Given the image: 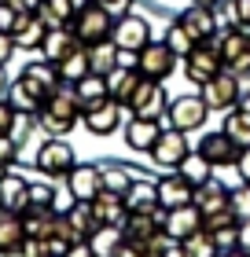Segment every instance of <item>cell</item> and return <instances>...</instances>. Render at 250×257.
<instances>
[{"label":"cell","instance_id":"cell-1","mask_svg":"<svg viewBox=\"0 0 250 257\" xmlns=\"http://www.w3.org/2000/svg\"><path fill=\"white\" fill-rule=\"evenodd\" d=\"M37 121H41L44 133H52V136H63V133H70V128L81 121V103H77L74 85H70V81H63V85H59L52 96L44 99Z\"/></svg>","mask_w":250,"mask_h":257},{"label":"cell","instance_id":"cell-2","mask_svg":"<svg viewBox=\"0 0 250 257\" xmlns=\"http://www.w3.org/2000/svg\"><path fill=\"white\" fill-rule=\"evenodd\" d=\"M114 15L107 8H100L96 0H89V4H81V11L74 15V22H70V30L77 33V41L85 44H100V41H111V33H114Z\"/></svg>","mask_w":250,"mask_h":257},{"label":"cell","instance_id":"cell-3","mask_svg":"<svg viewBox=\"0 0 250 257\" xmlns=\"http://www.w3.org/2000/svg\"><path fill=\"white\" fill-rule=\"evenodd\" d=\"M224 70V59H221V48H217V37L210 41H199L192 52L184 55V77L195 81V85L202 88L206 81H213Z\"/></svg>","mask_w":250,"mask_h":257},{"label":"cell","instance_id":"cell-4","mask_svg":"<svg viewBox=\"0 0 250 257\" xmlns=\"http://www.w3.org/2000/svg\"><path fill=\"white\" fill-rule=\"evenodd\" d=\"M217 48H221V59H224V70L246 77L250 74V30H239V26H228L217 33Z\"/></svg>","mask_w":250,"mask_h":257},{"label":"cell","instance_id":"cell-5","mask_svg":"<svg viewBox=\"0 0 250 257\" xmlns=\"http://www.w3.org/2000/svg\"><path fill=\"white\" fill-rule=\"evenodd\" d=\"M33 166H37L44 177L59 180V177H66V173L77 166V155H74V147H70L66 140L52 136V140H44V144L37 147V158H33Z\"/></svg>","mask_w":250,"mask_h":257},{"label":"cell","instance_id":"cell-6","mask_svg":"<svg viewBox=\"0 0 250 257\" xmlns=\"http://www.w3.org/2000/svg\"><path fill=\"white\" fill-rule=\"evenodd\" d=\"M165 107H170V96H165V85L162 81H151V77H140L136 92L129 96L125 110L136 114V118H162Z\"/></svg>","mask_w":250,"mask_h":257},{"label":"cell","instance_id":"cell-7","mask_svg":"<svg viewBox=\"0 0 250 257\" xmlns=\"http://www.w3.org/2000/svg\"><path fill=\"white\" fill-rule=\"evenodd\" d=\"M177 59H181V55H177L165 41H147L144 48L136 52V70L144 77H151V81H165L177 70Z\"/></svg>","mask_w":250,"mask_h":257},{"label":"cell","instance_id":"cell-8","mask_svg":"<svg viewBox=\"0 0 250 257\" xmlns=\"http://www.w3.org/2000/svg\"><path fill=\"white\" fill-rule=\"evenodd\" d=\"M202 99H206L210 110H232V107H239V99H243V77L232 74V70H221L213 81L202 85Z\"/></svg>","mask_w":250,"mask_h":257},{"label":"cell","instance_id":"cell-9","mask_svg":"<svg viewBox=\"0 0 250 257\" xmlns=\"http://www.w3.org/2000/svg\"><path fill=\"white\" fill-rule=\"evenodd\" d=\"M165 118H170L173 128H181V133H192V128H202L210 118V107L202 96H177L170 99V107H165Z\"/></svg>","mask_w":250,"mask_h":257},{"label":"cell","instance_id":"cell-10","mask_svg":"<svg viewBox=\"0 0 250 257\" xmlns=\"http://www.w3.org/2000/svg\"><path fill=\"white\" fill-rule=\"evenodd\" d=\"M151 155V166H158V169H177L181 162L188 158V136L181 133V128H162L158 140H154V147L147 151Z\"/></svg>","mask_w":250,"mask_h":257},{"label":"cell","instance_id":"cell-11","mask_svg":"<svg viewBox=\"0 0 250 257\" xmlns=\"http://www.w3.org/2000/svg\"><path fill=\"white\" fill-rule=\"evenodd\" d=\"M19 81L26 85V92H30L33 99H41V107H44V99H48L52 92L63 85V74H59V66H55V63L41 59V63H30L26 70H22Z\"/></svg>","mask_w":250,"mask_h":257},{"label":"cell","instance_id":"cell-12","mask_svg":"<svg viewBox=\"0 0 250 257\" xmlns=\"http://www.w3.org/2000/svg\"><path fill=\"white\" fill-rule=\"evenodd\" d=\"M195 151L210 162L213 169H221V166H235V162H239V151H243V147L235 144V140L224 133V128H221V133H206V136L199 140V147H195Z\"/></svg>","mask_w":250,"mask_h":257},{"label":"cell","instance_id":"cell-13","mask_svg":"<svg viewBox=\"0 0 250 257\" xmlns=\"http://www.w3.org/2000/svg\"><path fill=\"white\" fill-rule=\"evenodd\" d=\"M66 188L77 202H92V198L103 191V169L92 166V162H77V166L66 173Z\"/></svg>","mask_w":250,"mask_h":257},{"label":"cell","instance_id":"cell-14","mask_svg":"<svg viewBox=\"0 0 250 257\" xmlns=\"http://www.w3.org/2000/svg\"><path fill=\"white\" fill-rule=\"evenodd\" d=\"M202 228V209L195 202L188 206H177V209H165V220H162V231L170 235L173 242H184L188 235H195Z\"/></svg>","mask_w":250,"mask_h":257},{"label":"cell","instance_id":"cell-15","mask_svg":"<svg viewBox=\"0 0 250 257\" xmlns=\"http://www.w3.org/2000/svg\"><path fill=\"white\" fill-rule=\"evenodd\" d=\"M122 110L125 107L118 99H103V103H96V107H89L81 114V125H85L92 136H111V133H118V125H122Z\"/></svg>","mask_w":250,"mask_h":257},{"label":"cell","instance_id":"cell-16","mask_svg":"<svg viewBox=\"0 0 250 257\" xmlns=\"http://www.w3.org/2000/svg\"><path fill=\"white\" fill-rule=\"evenodd\" d=\"M162 220H165V209H136V213H129L125 217V239H133V242H147L151 239H158L162 235Z\"/></svg>","mask_w":250,"mask_h":257},{"label":"cell","instance_id":"cell-17","mask_svg":"<svg viewBox=\"0 0 250 257\" xmlns=\"http://www.w3.org/2000/svg\"><path fill=\"white\" fill-rule=\"evenodd\" d=\"M111 41L118 44V48H129V52H140L144 44L151 41V22L144 15H122L114 22V33Z\"/></svg>","mask_w":250,"mask_h":257},{"label":"cell","instance_id":"cell-18","mask_svg":"<svg viewBox=\"0 0 250 257\" xmlns=\"http://www.w3.org/2000/svg\"><path fill=\"white\" fill-rule=\"evenodd\" d=\"M177 22L192 33L195 41H210L217 37V15H213V8H202V4H188L181 15H177Z\"/></svg>","mask_w":250,"mask_h":257},{"label":"cell","instance_id":"cell-19","mask_svg":"<svg viewBox=\"0 0 250 257\" xmlns=\"http://www.w3.org/2000/svg\"><path fill=\"white\" fill-rule=\"evenodd\" d=\"M77 48H85V44L77 41V33L70 30V26H48V37H44V44H41V59L63 63L66 55L77 52Z\"/></svg>","mask_w":250,"mask_h":257},{"label":"cell","instance_id":"cell-20","mask_svg":"<svg viewBox=\"0 0 250 257\" xmlns=\"http://www.w3.org/2000/svg\"><path fill=\"white\" fill-rule=\"evenodd\" d=\"M0 209L11 213H26L30 209V180L19 173H4L0 177Z\"/></svg>","mask_w":250,"mask_h":257},{"label":"cell","instance_id":"cell-21","mask_svg":"<svg viewBox=\"0 0 250 257\" xmlns=\"http://www.w3.org/2000/svg\"><path fill=\"white\" fill-rule=\"evenodd\" d=\"M195 198V188L188 184L177 169H170V177L158 180V206L162 209H177V206H188Z\"/></svg>","mask_w":250,"mask_h":257},{"label":"cell","instance_id":"cell-22","mask_svg":"<svg viewBox=\"0 0 250 257\" xmlns=\"http://www.w3.org/2000/svg\"><path fill=\"white\" fill-rule=\"evenodd\" d=\"M22 242H26V224H22V213L0 209V257L22 253Z\"/></svg>","mask_w":250,"mask_h":257},{"label":"cell","instance_id":"cell-23","mask_svg":"<svg viewBox=\"0 0 250 257\" xmlns=\"http://www.w3.org/2000/svg\"><path fill=\"white\" fill-rule=\"evenodd\" d=\"M158 133H162V125H158V118H129V128H125V144H129V151H147L154 147V140H158Z\"/></svg>","mask_w":250,"mask_h":257},{"label":"cell","instance_id":"cell-24","mask_svg":"<svg viewBox=\"0 0 250 257\" xmlns=\"http://www.w3.org/2000/svg\"><path fill=\"white\" fill-rule=\"evenodd\" d=\"M92 209H96V220H100V224H125V217H129L125 195H114V191H107V188L92 198Z\"/></svg>","mask_w":250,"mask_h":257},{"label":"cell","instance_id":"cell-25","mask_svg":"<svg viewBox=\"0 0 250 257\" xmlns=\"http://www.w3.org/2000/svg\"><path fill=\"white\" fill-rule=\"evenodd\" d=\"M140 77H144V74H140L136 66H114L111 74H107V92H111V99H118L125 107L129 96H133L136 85H140Z\"/></svg>","mask_w":250,"mask_h":257},{"label":"cell","instance_id":"cell-26","mask_svg":"<svg viewBox=\"0 0 250 257\" xmlns=\"http://www.w3.org/2000/svg\"><path fill=\"white\" fill-rule=\"evenodd\" d=\"M74 96L81 103V114L89 107H96V103L111 99V92H107V74H85L81 81H74Z\"/></svg>","mask_w":250,"mask_h":257},{"label":"cell","instance_id":"cell-27","mask_svg":"<svg viewBox=\"0 0 250 257\" xmlns=\"http://www.w3.org/2000/svg\"><path fill=\"white\" fill-rule=\"evenodd\" d=\"M22 224H26V239H52L55 209L52 206H30L26 213H22Z\"/></svg>","mask_w":250,"mask_h":257},{"label":"cell","instance_id":"cell-28","mask_svg":"<svg viewBox=\"0 0 250 257\" xmlns=\"http://www.w3.org/2000/svg\"><path fill=\"white\" fill-rule=\"evenodd\" d=\"M11 37H15V48L19 52H33V48H41V44H44V37H48V22L33 11V15L22 22L15 33H11Z\"/></svg>","mask_w":250,"mask_h":257},{"label":"cell","instance_id":"cell-29","mask_svg":"<svg viewBox=\"0 0 250 257\" xmlns=\"http://www.w3.org/2000/svg\"><path fill=\"white\" fill-rule=\"evenodd\" d=\"M122 242H125L122 224H100V228L89 235V246H92V253H96V257H114L118 250H122Z\"/></svg>","mask_w":250,"mask_h":257},{"label":"cell","instance_id":"cell-30","mask_svg":"<svg viewBox=\"0 0 250 257\" xmlns=\"http://www.w3.org/2000/svg\"><path fill=\"white\" fill-rule=\"evenodd\" d=\"M81 4H89V0H41L37 15L48 22V26H70L74 15L81 11Z\"/></svg>","mask_w":250,"mask_h":257},{"label":"cell","instance_id":"cell-31","mask_svg":"<svg viewBox=\"0 0 250 257\" xmlns=\"http://www.w3.org/2000/svg\"><path fill=\"white\" fill-rule=\"evenodd\" d=\"M192 202L202 209V217H210V213H217V209H228L232 191L210 180V184H202V188H195V198H192Z\"/></svg>","mask_w":250,"mask_h":257},{"label":"cell","instance_id":"cell-32","mask_svg":"<svg viewBox=\"0 0 250 257\" xmlns=\"http://www.w3.org/2000/svg\"><path fill=\"white\" fill-rule=\"evenodd\" d=\"M125 206H129V213H136V209H162L158 206V184L133 180V188L125 191Z\"/></svg>","mask_w":250,"mask_h":257},{"label":"cell","instance_id":"cell-33","mask_svg":"<svg viewBox=\"0 0 250 257\" xmlns=\"http://www.w3.org/2000/svg\"><path fill=\"white\" fill-rule=\"evenodd\" d=\"M177 173H181V177H184L188 184H192V188H202V184H210L213 166L199 155V151H188V158L181 162V166H177Z\"/></svg>","mask_w":250,"mask_h":257},{"label":"cell","instance_id":"cell-34","mask_svg":"<svg viewBox=\"0 0 250 257\" xmlns=\"http://www.w3.org/2000/svg\"><path fill=\"white\" fill-rule=\"evenodd\" d=\"M224 133H228L239 147H250V110L246 107H232V110H224Z\"/></svg>","mask_w":250,"mask_h":257},{"label":"cell","instance_id":"cell-35","mask_svg":"<svg viewBox=\"0 0 250 257\" xmlns=\"http://www.w3.org/2000/svg\"><path fill=\"white\" fill-rule=\"evenodd\" d=\"M89 63H92V74H111L118 66V44L114 41L89 44Z\"/></svg>","mask_w":250,"mask_h":257},{"label":"cell","instance_id":"cell-36","mask_svg":"<svg viewBox=\"0 0 250 257\" xmlns=\"http://www.w3.org/2000/svg\"><path fill=\"white\" fill-rule=\"evenodd\" d=\"M59 66V74H63V81H81L85 74H92V63H89V48H77V52H70L63 63H55Z\"/></svg>","mask_w":250,"mask_h":257},{"label":"cell","instance_id":"cell-37","mask_svg":"<svg viewBox=\"0 0 250 257\" xmlns=\"http://www.w3.org/2000/svg\"><path fill=\"white\" fill-rule=\"evenodd\" d=\"M181 246L188 250V257H221V246H217V239L210 235L206 228H199L195 235H188Z\"/></svg>","mask_w":250,"mask_h":257},{"label":"cell","instance_id":"cell-38","mask_svg":"<svg viewBox=\"0 0 250 257\" xmlns=\"http://www.w3.org/2000/svg\"><path fill=\"white\" fill-rule=\"evenodd\" d=\"M66 217H70V224H74V228H77L85 239H89L92 231L100 228V220H96V209H92V202H74Z\"/></svg>","mask_w":250,"mask_h":257},{"label":"cell","instance_id":"cell-39","mask_svg":"<svg viewBox=\"0 0 250 257\" xmlns=\"http://www.w3.org/2000/svg\"><path fill=\"white\" fill-rule=\"evenodd\" d=\"M8 99H11V107H15L19 114H41V99H33L30 92H26V85L15 77L11 81V92H8Z\"/></svg>","mask_w":250,"mask_h":257},{"label":"cell","instance_id":"cell-40","mask_svg":"<svg viewBox=\"0 0 250 257\" xmlns=\"http://www.w3.org/2000/svg\"><path fill=\"white\" fill-rule=\"evenodd\" d=\"M162 41H165V44H170V48H173L177 55H181V59H184V55H188V52H192V48H195V44H199V41L192 37V33H188V30L181 26V22H177V19H173V26H170V30H165V37H162Z\"/></svg>","mask_w":250,"mask_h":257},{"label":"cell","instance_id":"cell-41","mask_svg":"<svg viewBox=\"0 0 250 257\" xmlns=\"http://www.w3.org/2000/svg\"><path fill=\"white\" fill-rule=\"evenodd\" d=\"M133 173H129V169H122V166H107L103 169V188L107 191H114V195H125L129 188H133Z\"/></svg>","mask_w":250,"mask_h":257},{"label":"cell","instance_id":"cell-42","mask_svg":"<svg viewBox=\"0 0 250 257\" xmlns=\"http://www.w3.org/2000/svg\"><path fill=\"white\" fill-rule=\"evenodd\" d=\"M232 213L239 217V220H250V184H243L239 191H232Z\"/></svg>","mask_w":250,"mask_h":257},{"label":"cell","instance_id":"cell-43","mask_svg":"<svg viewBox=\"0 0 250 257\" xmlns=\"http://www.w3.org/2000/svg\"><path fill=\"white\" fill-rule=\"evenodd\" d=\"M55 191L59 188H52V184H30V206H52Z\"/></svg>","mask_w":250,"mask_h":257},{"label":"cell","instance_id":"cell-44","mask_svg":"<svg viewBox=\"0 0 250 257\" xmlns=\"http://www.w3.org/2000/svg\"><path fill=\"white\" fill-rule=\"evenodd\" d=\"M228 15H232V26L250 30V0H232V4H228Z\"/></svg>","mask_w":250,"mask_h":257},{"label":"cell","instance_id":"cell-45","mask_svg":"<svg viewBox=\"0 0 250 257\" xmlns=\"http://www.w3.org/2000/svg\"><path fill=\"white\" fill-rule=\"evenodd\" d=\"M19 151H22V147L11 140V133H0V169H8L11 162L19 158Z\"/></svg>","mask_w":250,"mask_h":257},{"label":"cell","instance_id":"cell-46","mask_svg":"<svg viewBox=\"0 0 250 257\" xmlns=\"http://www.w3.org/2000/svg\"><path fill=\"white\" fill-rule=\"evenodd\" d=\"M19 257H52V253H48V239H26Z\"/></svg>","mask_w":250,"mask_h":257},{"label":"cell","instance_id":"cell-47","mask_svg":"<svg viewBox=\"0 0 250 257\" xmlns=\"http://www.w3.org/2000/svg\"><path fill=\"white\" fill-rule=\"evenodd\" d=\"M15 118H19V110L11 107V99H0V133H11Z\"/></svg>","mask_w":250,"mask_h":257},{"label":"cell","instance_id":"cell-48","mask_svg":"<svg viewBox=\"0 0 250 257\" xmlns=\"http://www.w3.org/2000/svg\"><path fill=\"white\" fill-rule=\"evenodd\" d=\"M15 52H19V48H15V37L0 30V66H8V63H11V55H15Z\"/></svg>","mask_w":250,"mask_h":257},{"label":"cell","instance_id":"cell-49","mask_svg":"<svg viewBox=\"0 0 250 257\" xmlns=\"http://www.w3.org/2000/svg\"><path fill=\"white\" fill-rule=\"evenodd\" d=\"M74 202H77V198L70 195V188H66V191H55V202H52V209H55V213H70V206H74Z\"/></svg>","mask_w":250,"mask_h":257},{"label":"cell","instance_id":"cell-50","mask_svg":"<svg viewBox=\"0 0 250 257\" xmlns=\"http://www.w3.org/2000/svg\"><path fill=\"white\" fill-rule=\"evenodd\" d=\"M147 253V246H144V242H133V239H125L122 242V250H118L114 257H144Z\"/></svg>","mask_w":250,"mask_h":257},{"label":"cell","instance_id":"cell-51","mask_svg":"<svg viewBox=\"0 0 250 257\" xmlns=\"http://www.w3.org/2000/svg\"><path fill=\"white\" fill-rule=\"evenodd\" d=\"M235 173H239V180L250 184V147L239 151V162H235Z\"/></svg>","mask_w":250,"mask_h":257},{"label":"cell","instance_id":"cell-52","mask_svg":"<svg viewBox=\"0 0 250 257\" xmlns=\"http://www.w3.org/2000/svg\"><path fill=\"white\" fill-rule=\"evenodd\" d=\"M96 4H100V8H107L111 15H125V11L133 8V0H96Z\"/></svg>","mask_w":250,"mask_h":257},{"label":"cell","instance_id":"cell-53","mask_svg":"<svg viewBox=\"0 0 250 257\" xmlns=\"http://www.w3.org/2000/svg\"><path fill=\"white\" fill-rule=\"evenodd\" d=\"M66 257H96V253H92V246H89V239H81V242H74V246L66 250Z\"/></svg>","mask_w":250,"mask_h":257},{"label":"cell","instance_id":"cell-54","mask_svg":"<svg viewBox=\"0 0 250 257\" xmlns=\"http://www.w3.org/2000/svg\"><path fill=\"white\" fill-rule=\"evenodd\" d=\"M8 4H15L19 11H41V0H8Z\"/></svg>","mask_w":250,"mask_h":257},{"label":"cell","instance_id":"cell-55","mask_svg":"<svg viewBox=\"0 0 250 257\" xmlns=\"http://www.w3.org/2000/svg\"><path fill=\"white\" fill-rule=\"evenodd\" d=\"M239 246L250 250V220H239Z\"/></svg>","mask_w":250,"mask_h":257},{"label":"cell","instance_id":"cell-56","mask_svg":"<svg viewBox=\"0 0 250 257\" xmlns=\"http://www.w3.org/2000/svg\"><path fill=\"white\" fill-rule=\"evenodd\" d=\"M8 92H11V81L4 74V66H0V99H8Z\"/></svg>","mask_w":250,"mask_h":257},{"label":"cell","instance_id":"cell-57","mask_svg":"<svg viewBox=\"0 0 250 257\" xmlns=\"http://www.w3.org/2000/svg\"><path fill=\"white\" fill-rule=\"evenodd\" d=\"M162 253H165V257H188V250L181 246V242H173V246H170V250H162Z\"/></svg>","mask_w":250,"mask_h":257},{"label":"cell","instance_id":"cell-58","mask_svg":"<svg viewBox=\"0 0 250 257\" xmlns=\"http://www.w3.org/2000/svg\"><path fill=\"white\" fill-rule=\"evenodd\" d=\"M188 4H202V8H217L221 0H188Z\"/></svg>","mask_w":250,"mask_h":257}]
</instances>
